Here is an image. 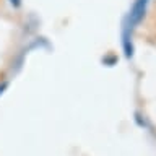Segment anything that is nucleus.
<instances>
[{
	"label": "nucleus",
	"mask_w": 156,
	"mask_h": 156,
	"mask_svg": "<svg viewBox=\"0 0 156 156\" xmlns=\"http://www.w3.org/2000/svg\"><path fill=\"white\" fill-rule=\"evenodd\" d=\"M146 5H148V0H135L133 7L130 10V23L132 24H138L145 16L146 12Z\"/></svg>",
	"instance_id": "nucleus-1"
},
{
	"label": "nucleus",
	"mask_w": 156,
	"mask_h": 156,
	"mask_svg": "<svg viewBox=\"0 0 156 156\" xmlns=\"http://www.w3.org/2000/svg\"><path fill=\"white\" fill-rule=\"evenodd\" d=\"M10 2H12L13 7H20V5H21V0H10Z\"/></svg>",
	"instance_id": "nucleus-2"
}]
</instances>
